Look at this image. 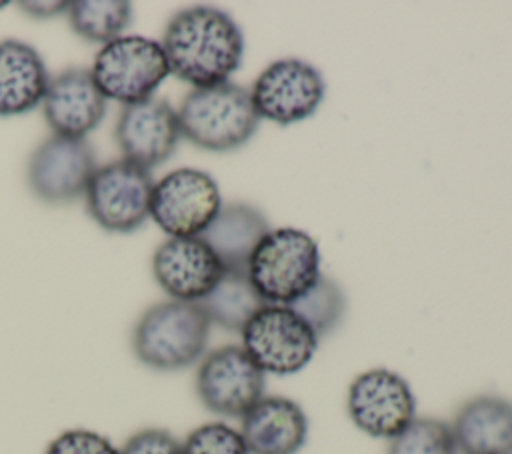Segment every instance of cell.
I'll return each instance as SVG.
<instances>
[{"label":"cell","mask_w":512,"mask_h":454,"mask_svg":"<svg viewBox=\"0 0 512 454\" xmlns=\"http://www.w3.org/2000/svg\"><path fill=\"white\" fill-rule=\"evenodd\" d=\"M160 44L168 70L194 88L228 82L244 56L240 26L228 12L214 6L176 12Z\"/></svg>","instance_id":"6da1fadb"},{"label":"cell","mask_w":512,"mask_h":454,"mask_svg":"<svg viewBox=\"0 0 512 454\" xmlns=\"http://www.w3.org/2000/svg\"><path fill=\"white\" fill-rule=\"evenodd\" d=\"M176 114L182 136L208 152L244 146L260 124L250 90L230 80L190 90Z\"/></svg>","instance_id":"7a4b0ae2"},{"label":"cell","mask_w":512,"mask_h":454,"mask_svg":"<svg viewBox=\"0 0 512 454\" xmlns=\"http://www.w3.org/2000/svg\"><path fill=\"white\" fill-rule=\"evenodd\" d=\"M210 326L196 302H158L136 322L132 350L136 358L152 370H182L198 362L204 354Z\"/></svg>","instance_id":"3957f363"},{"label":"cell","mask_w":512,"mask_h":454,"mask_svg":"<svg viewBox=\"0 0 512 454\" xmlns=\"http://www.w3.org/2000/svg\"><path fill=\"white\" fill-rule=\"evenodd\" d=\"M246 274L266 304L290 306L320 278L318 244L298 228L270 230L252 252Z\"/></svg>","instance_id":"277c9868"},{"label":"cell","mask_w":512,"mask_h":454,"mask_svg":"<svg viewBox=\"0 0 512 454\" xmlns=\"http://www.w3.org/2000/svg\"><path fill=\"white\" fill-rule=\"evenodd\" d=\"M90 74L104 98L128 106L152 98L170 70L160 42L144 36H120L102 46Z\"/></svg>","instance_id":"5b68a950"},{"label":"cell","mask_w":512,"mask_h":454,"mask_svg":"<svg viewBox=\"0 0 512 454\" xmlns=\"http://www.w3.org/2000/svg\"><path fill=\"white\" fill-rule=\"evenodd\" d=\"M240 334L244 352L264 374H296L318 348V336L290 306L264 304Z\"/></svg>","instance_id":"8992f818"},{"label":"cell","mask_w":512,"mask_h":454,"mask_svg":"<svg viewBox=\"0 0 512 454\" xmlns=\"http://www.w3.org/2000/svg\"><path fill=\"white\" fill-rule=\"evenodd\" d=\"M154 180L150 170L114 160L96 168L86 188V208L92 220L106 232L130 234L150 216Z\"/></svg>","instance_id":"52a82bcc"},{"label":"cell","mask_w":512,"mask_h":454,"mask_svg":"<svg viewBox=\"0 0 512 454\" xmlns=\"http://www.w3.org/2000/svg\"><path fill=\"white\" fill-rule=\"evenodd\" d=\"M324 94L326 82L322 72L300 58L270 62L250 88L256 114L280 126L310 118L322 104Z\"/></svg>","instance_id":"ba28073f"},{"label":"cell","mask_w":512,"mask_h":454,"mask_svg":"<svg viewBox=\"0 0 512 454\" xmlns=\"http://www.w3.org/2000/svg\"><path fill=\"white\" fill-rule=\"evenodd\" d=\"M222 208L216 180L198 168H178L154 182L150 216L170 238L200 236Z\"/></svg>","instance_id":"9c48e42d"},{"label":"cell","mask_w":512,"mask_h":454,"mask_svg":"<svg viewBox=\"0 0 512 454\" xmlns=\"http://www.w3.org/2000/svg\"><path fill=\"white\" fill-rule=\"evenodd\" d=\"M266 374L242 346H222L206 354L196 372V394L204 408L228 418H242L264 398Z\"/></svg>","instance_id":"30bf717a"},{"label":"cell","mask_w":512,"mask_h":454,"mask_svg":"<svg viewBox=\"0 0 512 454\" xmlns=\"http://www.w3.org/2000/svg\"><path fill=\"white\" fill-rule=\"evenodd\" d=\"M346 410L364 434L392 440L416 418V400L410 384L398 372L374 368L352 380Z\"/></svg>","instance_id":"8fae6325"},{"label":"cell","mask_w":512,"mask_h":454,"mask_svg":"<svg viewBox=\"0 0 512 454\" xmlns=\"http://www.w3.org/2000/svg\"><path fill=\"white\" fill-rule=\"evenodd\" d=\"M96 158L86 138L52 134L28 162L30 190L46 204H68L86 194L96 172Z\"/></svg>","instance_id":"7c38bea8"},{"label":"cell","mask_w":512,"mask_h":454,"mask_svg":"<svg viewBox=\"0 0 512 454\" xmlns=\"http://www.w3.org/2000/svg\"><path fill=\"white\" fill-rule=\"evenodd\" d=\"M152 272L172 300L198 302L222 278L224 266L200 236H178L156 248Z\"/></svg>","instance_id":"4fadbf2b"},{"label":"cell","mask_w":512,"mask_h":454,"mask_svg":"<svg viewBox=\"0 0 512 454\" xmlns=\"http://www.w3.org/2000/svg\"><path fill=\"white\" fill-rule=\"evenodd\" d=\"M182 138L176 110L162 98H148L122 108L116 142L124 160L146 170L166 162Z\"/></svg>","instance_id":"5bb4252c"},{"label":"cell","mask_w":512,"mask_h":454,"mask_svg":"<svg viewBox=\"0 0 512 454\" xmlns=\"http://www.w3.org/2000/svg\"><path fill=\"white\" fill-rule=\"evenodd\" d=\"M42 110L56 136L86 138L106 114V98L90 70L66 68L50 78Z\"/></svg>","instance_id":"9a60e30c"},{"label":"cell","mask_w":512,"mask_h":454,"mask_svg":"<svg viewBox=\"0 0 512 454\" xmlns=\"http://www.w3.org/2000/svg\"><path fill=\"white\" fill-rule=\"evenodd\" d=\"M248 454H298L308 438L302 406L284 396L260 398L240 426Z\"/></svg>","instance_id":"2e32d148"},{"label":"cell","mask_w":512,"mask_h":454,"mask_svg":"<svg viewBox=\"0 0 512 454\" xmlns=\"http://www.w3.org/2000/svg\"><path fill=\"white\" fill-rule=\"evenodd\" d=\"M450 428L458 454H512V402L502 396L464 402Z\"/></svg>","instance_id":"e0dca14e"},{"label":"cell","mask_w":512,"mask_h":454,"mask_svg":"<svg viewBox=\"0 0 512 454\" xmlns=\"http://www.w3.org/2000/svg\"><path fill=\"white\" fill-rule=\"evenodd\" d=\"M268 232V220L258 208L246 202H230L222 204L200 238L218 256L224 270L246 274L252 252Z\"/></svg>","instance_id":"ac0fdd59"},{"label":"cell","mask_w":512,"mask_h":454,"mask_svg":"<svg viewBox=\"0 0 512 454\" xmlns=\"http://www.w3.org/2000/svg\"><path fill=\"white\" fill-rule=\"evenodd\" d=\"M48 70L40 54L26 42H0V116L34 110L46 94Z\"/></svg>","instance_id":"d6986e66"},{"label":"cell","mask_w":512,"mask_h":454,"mask_svg":"<svg viewBox=\"0 0 512 454\" xmlns=\"http://www.w3.org/2000/svg\"><path fill=\"white\" fill-rule=\"evenodd\" d=\"M210 324L228 332H242L248 320L266 304L248 280V274L224 270L216 286L196 302Z\"/></svg>","instance_id":"ffe728a7"},{"label":"cell","mask_w":512,"mask_h":454,"mask_svg":"<svg viewBox=\"0 0 512 454\" xmlns=\"http://www.w3.org/2000/svg\"><path fill=\"white\" fill-rule=\"evenodd\" d=\"M72 30L88 42H112L132 22V4L124 0H78L68 6Z\"/></svg>","instance_id":"44dd1931"},{"label":"cell","mask_w":512,"mask_h":454,"mask_svg":"<svg viewBox=\"0 0 512 454\" xmlns=\"http://www.w3.org/2000/svg\"><path fill=\"white\" fill-rule=\"evenodd\" d=\"M290 308L314 330L320 340L330 336L342 324L346 314V296L338 282L320 274L316 284L294 304H290Z\"/></svg>","instance_id":"7402d4cb"},{"label":"cell","mask_w":512,"mask_h":454,"mask_svg":"<svg viewBox=\"0 0 512 454\" xmlns=\"http://www.w3.org/2000/svg\"><path fill=\"white\" fill-rule=\"evenodd\" d=\"M388 454H458L452 428L438 418H414L390 440Z\"/></svg>","instance_id":"603a6c76"},{"label":"cell","mask_w":512,"mask_h":454,"mask_svg":"<svg viewBox=\"0 0 512 454\" xmlns=\"http://www.w3.org/2000/svg\"><path fill=\"white\" fill-rule=\"evenodd\" d=\"M182 454H248V450L240 430L224 422H210L186 436Z\"/></svg>","instance_id":"cb8c5ba5"},{"label":"cell","mask_w":512,"mask_h":454,"mask_svg":"<svg viewBox=\"0 0 512 454\" xmlns=\"http://www.w3.org/2000/svg\"><path fill=\"white\" fill-rule=\"evenodd\" d=\"M46 454H120V450L96 432L68 430L50 442Z\"/></svg>","instance_id":"d4e9b609"},{"label":"cell","mask_w":512,"mask_h":454,"mask_svg":"<svg viewBox=\"0 0 512 454\" xmlns=\"http://www.w3.org/2000/svg\"><path fill=\"white\" fill-rule=\"evenodd\" d=\"M120 454H182V442L160 428H146L130 436Z\"/></svg>","instance_id":"484cf974"},{"label":"cell","mask_w":512,"mask_h":454,"mask_svg":"<svg viewBox=\"0 0 512 454\" xmlns=\"http://www.w3.org/2000/svg\"><path fill=\"white\" fill-rule=\"evenodd\" d=\"M18 6L22 8L24 14L36 18V20H46V18H54L62 12H68L70 2H18Z\"/></svg>","instance_id":"4316f807"},{"label":"cell","mask_w":512,"mask_h":454,"mask_svg":"<svg viewBox=\"0 0 512 454\" xmlns=\"http://www.w3.org/2000/svg\"><path fill=\"white\" fill-rule=\"evenodd\" d=\"M6 4H8V2H0V10H2Z\"/></svg>","instance_id":"83f0119b"}]
</instances>
